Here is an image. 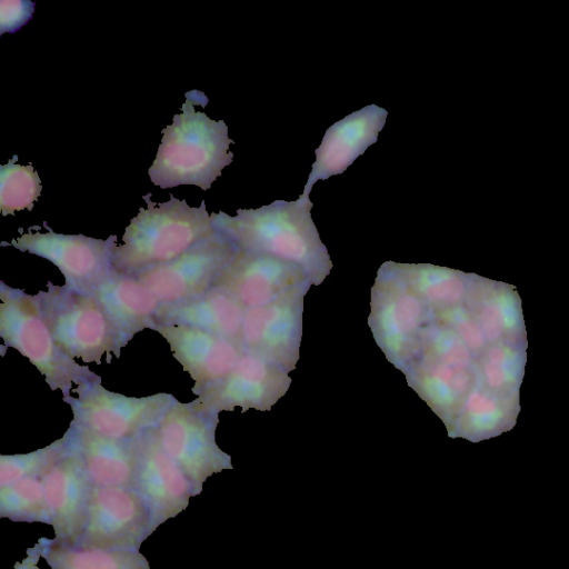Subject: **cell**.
<instances>
[{"mask_svg": "<svg viewBox=\"0 0 569 569\" xmlns=\"http://www.w3.org/2000/svg\"><path fill=\"white\" fill-rule=\"evenodd\" d=\"M311 191L295 201L276 200L258 209H238L231 217L212 213L214 228L240 249L263 253L302 268L312 283H320L331 262L311 219Z\"/></svg>", "mask_w": 569, "mask_h": 569, "instance_id": "1", "label": "cell"}, {"mask_svg": "<svg viewBox=\"0 0 569 569\" xmlns=\"http://www.w3.org/2000/svg\"><path fill=\"white\" fill-rule=\"evenodd\" d=\"M202 92H187L182 112L174 114L172 124L162 130V139L149 177L161 189L192 184L207 190L230 164L233 153L229 146L228 127L223 120L214 121L194 104Z\"/></svg>", "mask_w": 569, "mask_h": 569, "instance_id": "2", "label": "cell"}, {"mask_svg": "<svg viewBox=\"0 0 569 569\" xmlns=\"http://www.w3.org/2000/svg\"><path fill=\"white\" fill-rule=\"evenodd\" d=\"M150 196H143L147 209L140 208L126 228L123 244L113 248L112 267L119 273L134 277L169 262L217 232L204 201L191 208L172 194L162 203L151 201Z\"/></svg>", "mask_w": 569, "mask_h": 569, "instance_id": "3", "label": "cell"}, {"mask_svg": "<svg viewBox=\"0 0 569 569\" xmlns=\"http://www.w3.org/2000/svg\"><path fill=\"white\" fill-rule=\"evenodd\" d=\"M0 336L6 347L27 357L42 373L51 390L69 397L72 385L101 380L87 367L78 365L54 342L42 320L34 296L0 282Z\"/></svg>", "mask_w": 569, "mask_h": 569, "instance_id": "4", "label": "cell"}, {"mask_svg": "<svg viewBox=\"0 0 569 569\" xmlns=\"http://www.w3.org/2000/svg\"><path fill=\"white\" fill-rule=\"evenodd\" d=\"M42 320L57 346L70 358L101 362L107 353L120 357L121 338L92 293L48 283L34 296Z\"/></svg>", "mask_w": 569, "mask_h": 569, "instance_id": "5", "label": "cell"}, {"mask_svg": "<svg viewBox=\"0 0 569 569\" xmlns=\"http://www.w3.org/2000/svg\"><path fill=\"white\" fill-rule=\"evenodd\" d=\"M73 392L78 397H63L73 412L71 425L119 440H136L157 427L177 401L170 393L126 397L104 389L101 380L78 386Z\"/></svg>", "mask_w": 569, "mask_h": 569, "instance_id": "6", "label": "cell"}, {"mask_svg": "<svg viewBox=\"0 0 569 569\" xmlns=\"http://www.w3.org/2000/svg\"><path fill=\"white\" fill-rule=\"evenodd\" d=\"M217 425L218 416L194 400L188 403L177 400L153 428L161 448L190 479L194 496L201 493L208 477L232 469L230 457L216 443Z\"/></svg>", "mask_w": 569, "mask_h": 569, "instance_id": "7", "label": "cell"}, {"mask_svg": "<svg viewBox=\"0 0 569 569\" xmlns=\"http://www.w3.org/2000/svg\"><path fill=\"white\" fill-rule=\"evenodd\" d=\"M154 530L151 511L136 489L92 485L86 527L74 545L139 551Z\"/></svg>", "mask_w": 569, "mask_h": 569, "instance_id": "8", "label": "cell"}, {"mask_svg": "<svg viewBox=\"0 0 569 569\" xmlns=\"http://www.w3.org/2000/svg\"><path fill=\"white\" fill-rule=\"evenodd\" d=\"M238 250L233 241L217 230L176 259L134 277L154 293L161 305L188 301L214 287Z\"/></svg>", "mask_w": 569, "mask_h": 569, "instance_id": "9", "label": "cell"}, {"mask_svg": "<svg viewBox=\"0 0 569 569\" xmlns=\"http://www.w3.org/2000/svg\"><path fill=\"white\" fill-rule=\"evenodd\" d=\"M28 232L10 244L22 252L42 257L56 264L66 279V287L91 293L113 270L112 252L117 236L107 240L83 234Z\"/></svg>", "mask_w": 569, "mask_h": 569, "instance_id": "10", "label": "cell"}, {"mask_svg": "<svg viewBox=\"0 0 569 569\" xmlns=\"http://www.w3.org/2000/svg\"><path fill=\"white\" fill-rule=\"evenodd\" d=\"M307 282L312 281L299 266L239 248L214 287L250 309L303 296L300 289L308 290Z\"/></svg>", "mask_w": 569, "mask_h": 569, "instance_id": "11", "label": "cell"}, {"mask_svg": "<svg viewBox=\"0 0 569 569\" xmlns=\"http://www.w3.org/2000/svg\"><path fill=\"white\" fill-rule=\"evenodd\" d=\"M290 379L287 370L251 351H244L234 369L194 400L212 415L241 407L268 410L281 397Z\"/></svg>", "mask_w": 569, "mask_h": 569, "instance_id": "12", "label": "cell"}, {"mask_svg": "<svg viewBox=\"0 0 569 569\" xmlns=\"http://www.w3.org/2000/svg\"><path fill=\"white\" fill-rule=\"evenodd\" d=\"M153 330L169 342L173 357L189 372L197 396L224 379L247 351L239 342L190 326L156 325Z\"/></svg>", "mask_w": 569, "mask_h": 569, "instance_id": "13", "label": "cell"}, {"mask_svg": "<svg viewBox=\"0 0 569 569\" xmlns=\"http://www.w3.org/2000/svg\"><path fill=\"white\" fill-rule=\"evenodd\" d=\"M40 479L48 525L53 527L54 539L74 545L86 527L92 483L71 443L68 453L51 465Z\"/></svg>", "mask_w": 569, "mask_h": 569, "instance_id": "14", "label": "cell"}, {"mask_svg": "<svg viewBox=\"0 0 569 569\" xmlns=\"http://www.w3.org/2000/svg\"><path fill=\"white\" fill-rule=\"evenodd\" d=\"M138 441L140 462L133 489L147 502L157 528L188 507L194 489L182 468L161 448L153 429Z\"/></svg>", "mask_w": 569, "mask_h": 569, "instance_id": "15", "label": "cell"}, {"mask_svg": "<svg viewBox=\"0 0 569 569\" xmlns=\"http://www.w3.org/2000/svg\"><path fill=\"white\" fill-rule=\"evenodd\" d=\"M388 111L366 106L329 127L316 149V161L303 190L311 191L318 180L340 174L373 144L382 130Z\"/></svg>", "mask_w": 569, "mask_h": 569, "instance_id": "16", "label": "cell"}, {"mask_svg": "<svg viewBox=\"0 0 569 569\" xmlns=\"http://www.w3.org/2000/svg\"><path fill=\"white\" fill-rule=\"evenodd\" d=\"M67 432L92 485L134 488L140 462L138 439H112L71 423Z\"/></svg>", "mask_w": 569, "mask_h": 569, "instance_id": "17", "label": "cell"}, {"mask_svg": "<svg viewBox=\"0 0 569 569\" xmlns=\"http://www.w3.org/2000/svg\"><path fill=\"white\" fill-rule=\"evenodd\" d=\"M103 307L123 346L146 328L153 330L161 302L139 279L114 269L91 292Z\"/></svg>", "mask_w": 569, "mask_h": 569, "instance_id": "18", "label": "cell"}, {"mask_svg": "<svg viewBox=\"0 0 569 569\" xmlns=\"http://www.w3.org/2000/svg\"><path fill=\"white\" fill-rule=\"evenodd\" d=\"M246 312L247 308L232 295L213 287L188 301L161 305L156 315V325L190 326L222 336L242 346L241 336Z\"/></svg>", "mask_w": 569, "mask_h": 569, "instance_id": "19", "label": "cell"}, {"mask_svg": "<svg viewBox=\"0 0 569 569\" xmlns=\"http://www.w3.org/2000/svg\"><path fill=\"white\" fill-rule=\"evenodd\" d=\"M38 542L51 569H150L146 557L134 550L86 548L43 537Z\"/></svg>", "mask_w": 569, "mask_h": 569, "instance_id": "20", "label": "cell"}, {"mask_svg": "<svg viewBox=\"0 0 569 569\" xmlns=\"http://www.w3.org/2000/svg\"><path fill=\"white\" fill-rule=\"evenodd\" d=\"M0 517L13 521L48 525L43 485L40 477H27L0 486Z\"/></svg>", "mask_w": 569, "mask_h": 569, "instance_id": "21", "label": "cell"}, {"mask_svg": "<svg viewBox=\"0 0 569 569\" xmlns=\"http://www.w3.org/2000/svg\"><path fill=\"white\" fill-rule=\"evenodd\" d=\"M18 156L0 167V209L2 216L28 209L32 210L40 196L41 183L31 164H17Z\"/></svg>", "mask_w": 569, "mask_h": 569, "instance_id": "22", "label": "cell"}, {"mask_svg": "<svg viewBox=\"0 0 569 569\" xmlns=\"http://www.w3.org/2000/svg\"><path fill=\"white\" fill-rule=\"evenodd\" d=\"M70 450L69 433L46 448L26 455L0 456V486L41 475Z\"/></svg>", "mask_w": 569, "mask_h": 569, "instance_id": "23", "label": "cell"}, {"mask_svg": "<svg viewBox=\"0 0 569 569\" xmlns=\"http://www.w3.org/2000/svg\"><path fill=\"white\" fill-rule=\"evenodd\" d=\"M34 2L30 1H7L0 3V29L1 34L6 31L14 32L27 23L33 13Z\"/></svg>", "mask_w": 569, "mask_h": 569, "instance_id": "24", "label": "cell"}, {"mask_svg": "<svg viewBox=\"0 0 569 569\" xmlns=\"http://www.w3.org/2000/svg\"><path fill=\"white\" fill-rule=\"evenodd\" d=\"M41 557V547L37 542L32 548L27 549V558L22 562H16L14 569H40L37 563Z\"/></svg>", "mask_w": 569, "mask_h": 569, "instance_id": "25", "label": "cell"}]
</instances>
